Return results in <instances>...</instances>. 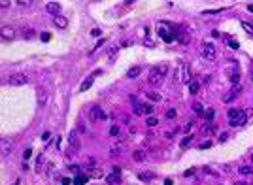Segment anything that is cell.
I'll use <instances>...</instances> for the list:
<instances>
[{"mask_svg": "<svg viewBox=\"0 0 253 185\" xmlns=\"http://www.w3.org/2000/svg\"><path fill=\"white\" fill-rule=\"evenodd\" d=\"M0 147H2V157H9L15 149V142L12 138H2V142H0Z\"/></svg>", "mask_w": 253, "mask_h": 185, "instance_id": "obj_6", "label": "cell"}, {"mask_svg": "<svg viewBox=\"0 0 253 185\" xmlns=\"http://www.w3.org/2000/svg\"><path fill=\"white\" fill-rule=\"evenodd\" d=\"M240 174H244V176H251L253 174V166H240Z\"/></svg>", "mask_w": 253, "mask_h": 185, "instance_id": "obj_22", "label": "cell"}, {"mask_svg": "<svg viewBox=\"0 0 253 185\" xmlns=\"http://www.w3.org/2000/svg\"><path fill=\"white\" fill-rule=\"evenodd\" d=\"M157 117H147V127H157Z\"/></svg>", "mask_w": 253, "mask_h": 185, "instance_id": "obj_31", "label": "cell"}, {"mask_svg": "<svg viewBox=\"0 0 253 185\" xmlns=\"http://www.w3.org/2000/svg\"><path fill=\"white\" fill-rule=\"evenodd\" d=\"M240 91H242V85H240V83L232 85V89H230V91H229V92H227V95L223 96V102H232V100L236 98V95H238Z\"/></svg>", "mask_w": 253, "mask_h": 185, "instance_id": "obj_8", "label": "cell"}, {"mask_svg": "<svg viewBox=\"0 0 253 185\" xmlns=\"http://www.w3.org/2000/svg\"><path fill=\"white\" fill-rule=\"evenodd\" d=\"M23 36H25L27 40L34 38V30H32V28H25V30H23Z\"/></svg>", "mask_w": 253, "mask_h": 185, "instance_id": "obj_26", "label": "cell"}, {"mask_svg": "<svg viewBox=\"0 0 253 185\" xmlns=\"http://www.w3.org/2000/svg\"><path fill=\"white\" fill-rule=\"evenodd\" d=\"M13 34H15V32H13V28H9V27H4V28H2V36H4L6 40L13 38Z\"/></svg>", "mask_w": 253, "mask_h": 185, "instance_id": "obj_18", "label": "cell"}, {"mask_svg": "<svg viewBox=\"0 0 253 185\" xmlns=\"http://www.w3.org/2000/svg\"><path fill=\"white\" fill-rule=\"evenodd\" d=\"M247 9H249V12L253 13V4H247Z\"/></svg>", "mask_w": 253, "mask_h": 185, "instance_id": "obj_45", "label": "cell"}, {"mask_svg": "<svg viewBox=\"0 0 253 185\" xmlns=\"http://www.w3.org/2000/svg\"><path fill=\"white\" fill-rule=\"evenodd\" d=\"M227 138H229V134H221V136H219V142H225Z\"/></svg>", "mask_w": 253, "mask_h": 185, "instance_id": "obj_43", "label": "cell"}, {"mask_svg": "<svg viewBox=\"0 0 253 185\" xmlns=\"http://www.w3.org/2000/svg\"><path fill=\"white\" fill-rule=\"evenodd\" d=\"M193 110L197 111V114H204V108H202L200 102H195V104H193Z\"/></svg>", "mask_w": 253, "mask_h": 185, "instance_id": "obj_27", "label": "cell"}, {"mask_svg": "<svg viewBox=\"0 0 253 185\" xmlns=\"http://www.w3.org/2000/svg\"><path fill=\"white\" fill-rule=\"evenodd\" d=\"M191 127H193V123H187V125L183 127V132H189V130H191Z\"/></svg>", "mask_w": 253, "mask_h": 185, "instance_id": "obj_39", "label": "cell"}, {"mask_svg": "<svg viewBox=\"0 0 253 185\" xmlns=\"http://www.w3.org/2000/svg\"><path fill=\"white\" fill-rule=\"evenodd\" d=\"M144 111H146V114H153V106L151 104H144Z\"/></svg>", "mask_w": 253, "mask_h": 185, "instance_id": "obj_32", "label": "cell"}, {"mask_svg": "<svg viewBox=\"0 0 253 185\" xmlns=\"http://www.w3.org/2000/svg\"><path fill=\"white\" fill-rule=\"evenodd\" d=\"M164 185H172V179H166V181H164Z\"/></svg>", "mask_w": 253, "mask_h": 185, "instance_id": "obj_46", "label": "cell"}, {"mask_svg": "<svg viewBox=\"0 0 253 185\" xmlns=\"http://www.w3.org/2000/svg\"><path fill=\"white\" fill-rule=\"evenodd\" d=\"M134 114H136V115H144V114H146V111H144V104H140V102L134 104Z\"/></svg>", "mask_w": 253, "mask_h": 185, "instance_id": "obj_25", "label": "cell"}, {"mask_svg": "<svg viewBox=\"0 0 253 185\" xmlns=\"http://www.w3.org/2000/svg\"><path fill=\"white\" fill-rule=\"evenodd\" d=\"M70 183H72L70 178H64V179H63V185H70Z\"/></svg>", "mask_w": 253, "mask_h": 185, "instance_id": "obj_41", "label": "cell"}, {"mask_svg": "<svg viewBox=\"0 0 253 185\" xmlns=\"http://www.w3.org/2000/svg\"><path fill=\"white\" fill-rule=\"evenodd\" d=\"M30 153H32V151H30V149H27V151H25V155H23V157H25V159H28V157H30Z\"/></svg>", "mask_w": 253, "mask_h": 185, "instance_id": "obj_44", "label": "cell"}, {"mask_svg": "<svg viewBox=\"0 0 253 185\" xmlns=\"http://www.w3.org/2000/svg\"><path fill=\"white\" fill-rule=\"evenodd\" d=\"M121 134V127L119 125H112L110 127V136H119Z\"/></svg>", "mask_w": 253, "mask_h": 185, "instance_id": "obj_21", "label": "cell"}, {"mask_svg": "<svg viewBox=\"0 0 253 185\" xmlns=\"http://www.w3.org/2000/svg\"><path fill=\"white\" fill-rule=\"evenodd\" d=\"M132 159L136 162H142L144 159H146V151L144 149H136V151H132Z\"/></svg>", "mask_w": 253, "mask_h": 185, "instance_id": "obj_13", "label": "cell"}, {"mask_svg": "<svg viewBox=\"0 0 253 185\" xmlns=\"http://www.w3.org/2000/svg\"><path fill=\"white\" fill-rule=\"evenodd\" d=\"M200 55H202L206 60H215V57H217V51H215L214 44L204 42L202 45H200Z\"/></svg>", "mask_w": 253, "mask_h": 185, "instance_id": "obj_3", "label": "cell"}, {"mask_svg": "<svg viewBox=\"0 0 253 185\" xmlns=\"http://www.w3.org/2000/svg\"><path fill=\"white\" fill-rule=\"evenodd\" d=\"M119 51V47L117 45H113V47H110V51H108V55H110V63H113L115 60V53Z\"/></svg>", "mask_w": 253, "mask_h": 185, "instance_id": "obj_24", "label": "cell"}, {"mask_svg": "<svg viewBox=\"0 0 253 185\" xmlns=\"http://www.w3.org/2000/svg\"><path fill=\"white\" fill-rule=\"evenodd\" d=\"M53 25L59 28H66L68 27V19L63 17V15H57V17H53Z\"/></svg>", "mask_w": 253, "mask_h": 185, "instance_id": "obj_10", "label": "cell"}, {"mask_svg": "<svg viewBox=\"0 0 253 185\" xmlns=\"http://www.w3.org/2000/svg\"><path fill=\"white\" fill-rule=\"evenodd\" d=\"M191 142H193V136H187V138H185V140L182 142V146H183V147H187V146H189Z\"/></svg>", "mask_w": 253, "mask_h": 185, "instance_id": "obj_34", "label": "cell"}, {"mask_svg": "<svg viewBox=\"0 0 253 185\" xmlns=\"http://www.w3.org/2000/svg\"><path fill=\"white\" fill-rule=\"evenodd\" d=\"M234 185H246V183H244V181H236Z\"/></svg>", "mask_w": 253, "mask_h": 185, "instance_id": "obj_47", "label": "cell"}, {"mask_svg": "<svg viewBox=\"0 0 253 185\" xmlns=\"http://www.w3.org/2000/svg\"><path fill=\"white\" fill-rule=\"evenodd\" d=\"M0 6H2V8H8L9 2H8V0H2V2H0Z\"/></svg>", "mask_w": 253, "mask_h": 185, "instance_id": "obj_42", "label": "cell"}, {"mask_svg": "<svg viewBox=\"0 0 253 185\" xmlns=\"http://www.w3.org/2000/svg\"><path fill=\"white\" fill-rule=\"evenodd\" d=\"M70 147H74V151H77V149H79V142H77L76 132H72V134H70Z\"/></svg>", "mask_w": 253, "mask_h": 185, "instance_id": "obj_16", "label": "cell"}, {"mask_svg": "<svg viewBox=\"0 0 253 185\" xmlns=\"http://www.w3.org/2000/svg\"><path fill=\"white\" fill-rule=\"evenodd\" d=\"M240 25H242V28H244L247 34H253V25H251V23H247V21H240Z\"/></svg>", "mask_w": 253, "mask_h": 185, "instance_id": "obj_20", "label": "cell"}, {"mask_svg": "<svg viewBox=\"0 0 253 185\" xmlns=\"http://www.w3.org/2000/svg\"><path fill=\"white\" fill-rule=\"evenodd\" d=\"M40 40H42V42H49L51 40V32H42L40 34Z\"/></svg>", "mask_w": 253, "mask_h": 185, "instance_id": "obj_29", "label": "cell"}, {"mask_svg": "<svg viewBox=\"0 0 253 185\" xmlns=\"http://www.w3.org/2000/svg\"><path fill=\"white\" fill-rule=\"evenodd\" d=\"M176 115H178V111L174 110V108H170V110L166 111V119H174V117H176Z\"/></svg>", "mask_w": 253, "mask_h": 185, "instance_id": "obj_28", "label": "cell"}, {"mask_svg": "<svg viewBox=\"0 0 253 185\" xmlns=\"http://www.w3.org/2000/svg\"><path fill=\"white\" fill-rule=\"evenodd\" d=\"M8 83H9V85H15V87L27 85V83H28V78H27L25 74H21V72H15V74H9V76H8Z\"/></svg>", "mask_w": 253, "mask_h": 185, "instance_id": "obj_5", "label": "cell"}, {"mask_svg": "<svg viewBox=\"0 0 253 185\" xmlns=\"http://www.w3.org/2000/svg\"><path fill=\"white\" fill-rule=\"evenodd\" d=\"M163 78H164V76L157 70V66H153V68L149 70V74H147V83L153 85V87H159V85L163 83Z\"/></svg>", "mask_w": 253, "mask_h": 185, "instance_id": "obj_4", "label": "cell"}, {"mask_svg": "<svg viewBox=\"0 0 253 185\" xmlns=\"http://www.w3.org/2000/svg\"><path fill=\"white\" fill-rule=\"evenodd\" d=\"M87 178H89V176H85V174H79V176H77L74 181H72V185H85V183H87Z\"/></svg>", "mask_w": 253, "mask_h": 185, "instance_id": "obj_17", "label": "cell"}, {"mask_svg": "<svg viewBox=\"0 0 253 185\" xmlns=\"http://www.w3.org/2000/svg\"><path fill=\"white\" fill-rule=\"evenodd\" d=\"M193 174H195V168H189V170H187V172H185V174H183V176H185V178H189V176H193Z\"/></svg>", "mask_w": 253, "mask_h": 185, "instance_id": "obj_38", "label": "cell"}, {"mask_svg": "<svg viewBox=\"0 0 253 185\" xmlns=\"http://www.w3.org/2000/svg\"><path fill=\"white\" fill-rule=\"evenodd\" d=\"M229 45H230L232 49H238V42H236V40H230V42H229Z\"/></svg>", "mask_w": 253, "mask_h": 185, "instance_id": "obj_36", "label": "cell"}, {"mask_svg": "<svg viewBox=\"0 0 253 185\" xmlns=\"http://www.w3.org/2000/svg\"><path fill=\"white\" fill-rule=\"evenodd\" d=\"M104 117H106V114H102L100 106H91V110H89V121L91 123H96L98 119H104Z\"/></svg>", "mask_w": 253, "mask_h": 185, "instance_id": "obj_7", "label": "cell"}, {"mask_svg": "<svg viewBox=\"0 0 253 185\" xmlns=\"http://www.w3.org/2000/svg\"><path fill=\"white\" fill-rule=\"evenodd\" d=\"M13 185H19V179H15V183H13Z\"/></svg>", "mask_w": 253, "mask_h": 185, "instance_id": "obj_48", "label": "cell"}, {"mask_svg": "<svg viewBox=\"0 0 253 185\" xmlns=\"http://www.w3.org/2000/svg\"><path fill=\"white\" fill-rule=\"evenodd\" d=\"M251 162H253V153H251Z\"/></svg>", "mask_w": 253, "mask_h": 185, "instance_id": "obj_49", "label": "cell"}, {"mask_svg": "<svg viewBox=\"0 0 253 185\" xmlns=\"http://www.w3.org/2000/svg\"><path fill=\"white\" fill-rule=\"evenodd\" d=\"M202 132H204V134H208V132H214V125H206V127L202 128Z\"/></svg>", "mask_w": 253, "mask_h": 185, "instance_id": "obj_33", "label": "cell"}, {"mask_svg": "<svg viewBox=\"0 0 253 185\" xmlns=\"http://www.w3.org/2000/svg\"><path fill=\"white\" fill-rule=\"evenodd\" d=\"M140 179H144V181H149L151 176H149V174H140Z\"/></svg>", "mask_w": 253, "mask_h": 185, "instance_id": "obj_37", "label": "cell"}, {"mask_svg": "<svg viewBox=\"0 0 253 185\" xmlns=\"http://www.w3.org/2000/svg\"><path fill=\"white\" fill-rule=\"evenodd\" d=\"M17 4H19V6H30V4H32V2H25V0H19Z\"/></svg>", "mask_w": 253, "mask_h": 185, "instance_id": "obj_40", "label": "cell"}, {"mask_svg": "<svg viewBox=\"0 0 253 185\" xmlns=\"http://www.w3.org/2000/svg\"><path fill=\"white\" fill-rule=\"evenodd\" d=\"M68 170H70V172H74V174H77V172H79V166H76V164H70Z\"/></svg>", "mask_w": 253, "mask_h": 185, "instance_id": "obj_35", "label": "cell"}, {"mask_svg": "<svg viewBox=\"0 0 253 185\" xmlns=\"http://www.w3.org/2000/svg\"><path fill=\"white\" fill-rule=\"evenodd\" d=\"M174 79H176V83H189L191 81L189 64H179L176 68V72H174Z\"/></svg>", "mask_w": 253, "mask_h": 185, "instance_id": "obj_2", "label": "cell"}, {"mask_svg": "<svg viewBox=\"0 0 253 185\" xmlns=\"http://www.w3.org/2000/svg\"><path fill=\"white\" fill-rule=\"evenodd\" d=\"M198 89H200V85L197 83V81L189 83V92H191V95H197V92H198Z\"/></svg>", "mask_w": 253, "mask_h": 185, "instance_id": "obj_23", "label": "cell"}, {"mask_svg": "<svg viewBox=\"0 0 253 185\" xmlns=\"http://www.w3.org/2000/svg\"><path fill=\"white\" fill-rule=\"evenodd\" d=\"M106 183H108V185H115V183H119V174H117V172L110 174V176L106 178Z\"/></svg>", "mask_w": 253, "mask_h": 185, "instance_id": "obj_14", "label": "cell"}, {"mask_svg": "<svg viewBox=\"0 0 253 185\" xmlns=\"http://www.w3.org/2000/svg\"><path fill=\"white\" fill-rule=\"evenodd\" d=\"M159 36H161V38L164 40V42H172V40H174V34L166 32V30H164L163 27H159Z\"/></svg>", "mask_w": 253, "mask_h": 185, "instance_id": "obj_12", "label": "cell"}, {"mask_svg": "<svg viewBox=\"0 0 253 185\" xmlns=\"http://www.w3.org/2000/svg\"><path fill=\"white\" fill-rule=\"evenodd\" d=\"M45 12L51 13L53 17H57V15H61V4L59 2H47L45 4Z\"/></svg>", "mask_w": 253, "mask_h": 185, "instance_id": "obj_9", "label": "cell"}, {"mask_svg": "<svg viewBox=\"0 0 253 185\" xmlns=\"http://www.w3.org/2000/svg\"><path fill=\"white\" fill-rule=\"evenodd\" d=\"M246 123H247V117H246L244 110H236V108L229 110V125L230 127H242Z\"/></svg>", "mask_w": 253, "mask_h": 185, "instance_id": "obj_1", "label": "cell"}, {"mask_svg": "<svg viewBox=\"0 0 253 185\" xmlns=\"http://www.w3.org/2000/svg\"><path fill=\"white\" fill-rule=\"evenodd\" d=\"M214 111H215V110H211V108H210V110H206V111H204V117H206L208 121L214 119Z\"/></svg>", "mask_w": 253, "mask_h": 185, "instance_id": "obj_30", "label": "cell"}, {"mask_svg": "<svg viewBox=\"0 0 253 185\" xmlns=\"http://www.w3.org/2000/svg\"><path fill=\"white\" fill-rule=\"evenodd\" d=\"M91 85H93V76H91V78H87V79L83 81V83H81V85H79V91H81V92H83V91H87V89H89V87H91Z\"/></svg>", "mask_w": 253, "mask_h": 185, "instance_id": "obj_19", "label": "cell"}, {"mask_svg": "<svg viewBox=\"0 0 253 185\" xmlns=\"http://www.w3.org/2000/svg\"><path fill=\"white\" fill-rule=\"evenodd\" d=\"M146 96H147V98H149V100H151V102H159V100H161V98H163V96H161V95H159V92H157V91H147V95H146Z\"/></svg>", "mask_w": 253, "mask_h": 185, "instance_id": "obj_15", "label": "cell"}, {"mask_svg": "<svg viewBox=\"0 0 253 185\" xmlns=\"http://www.w3.org/2000/svg\"><path fill=\"white\" fill-rule=\"evenodd\" d=\"M140 74H142V66H132V68L127 70V76H128V78H138Z\"/></svg>", "mask_w": 253, "mask_h": 185, "instance_id": "obj_11", "label": "cell"}]
</instances>
